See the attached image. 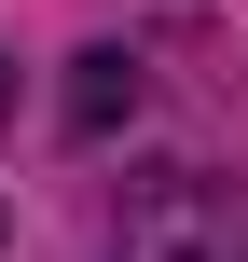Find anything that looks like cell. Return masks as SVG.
<instances>
[{
  "label": "cell",
  "mask_w": 248,
  "mask_h": 262,
  "mask_svg": "<svg viewBox=\"0 0 248 262\" xmlns=\"http://www.w3.org/2000/svg\"><path fill=\"white\" fill-rule=\"evenodd\" d=\"M0 111H14V69H0Z\"/></svg>",
  "instance_id": "3"
},
{
  "label": "cell",
  "mask_w": 248,
  "mask_h": 262,
  "mask_svg": "<svg viewBox=\"0 0 248 262\" xmlns=\"http://www.w3.org/2000/svg\"><path fill=\"white\" fill-rule=\"evenodd\" d=\"M110 262H248V180H221V166H152V180H124Z\"/></svg>",
  "instance_id": "1"
},
{
  "label": "cell",
  "mask_w": 248,
  "mask_h": 262,
  "mask_svg": "<svg viewBox=\"0 0 248 262\" xmlns=\"http://www.w3.org/2000/svg\"><path fill=\"white\" fill-rule=\"evenodd\" d=\"M110 124H138V55H69V138H110Z\"/></svg>",
  "instance_id": "2"
}]
</instances>
